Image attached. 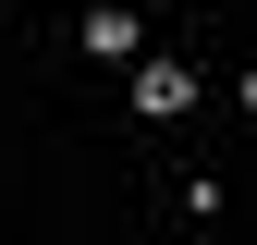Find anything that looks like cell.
Segmentation results:
<instances>
[{
    "label": "cell",
    "instance_id": "6da1fadb",
    "mask_svg": "<svg viewBox=\"0 0 257 245\" xmlns=\"http://www.w3.org/2000/svg\"><path fill=\"white\" fill-rule=\"evenodd\" d=\"M135 37H147L135 0H98V13H86V49H98V61H135Z\"/></svg>",
    "mask_w": 257,
    "mask_h": 245
},
{
    "label": "cell",
    "instance_id": "7a4b0ae2",
    "mask_svg": "<svg viewBox=\"0 0 257 245\" xmlns=\"http://www.w3.org/2000/svg\"><path fill=\"white\" fill-rule=\"evenodd\" d=\"M135 110H147V122H172V110H196V86H184V61H147V74H135Z\"/></svg>",
    "mask_w": 257,
    "mask_h": 245
}]
</instances>
